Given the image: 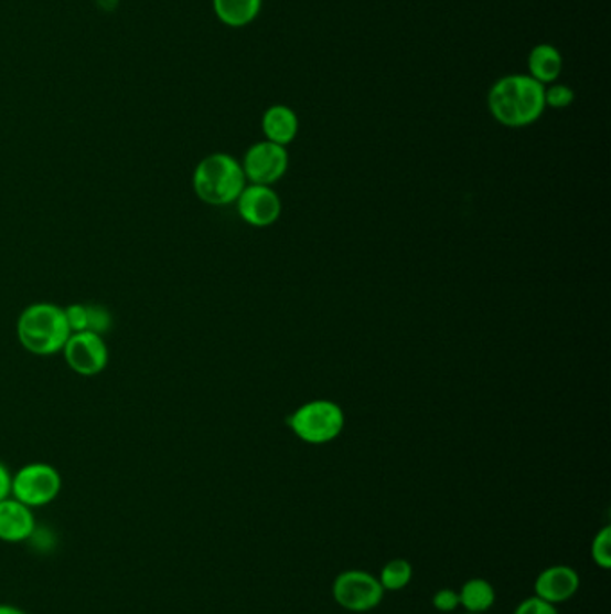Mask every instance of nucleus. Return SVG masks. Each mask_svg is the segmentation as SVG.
<instances>
[{
	"instance_id": "nucleus-17",
	"label": "nucleus",
	"mask_w": 611,
	"mask_h": 614,
	"mask_svg": "<svg viewBox=\"0 0 611 614\" xmlns=\"http://www.w3.org/2000/svg\"><path fill=\"white\" fill-rule=\"evenodd\" d=\"M114 327L111 313L100 304H85V331L105 337Z\"/></svg>"
},
{
	"instance_id": "nucleus-15",
	"label": "nucleus",
	"mask_w": 611,
	"mask_h": 614,
	"mask_svg": "<svg viewBox=\"0 0 611 614\" xmlns=\"http://www.w3.org/2000/svg\"><path fill=\"white\" fill-rule=\"evenodd\" d=\"M217 19L228 28L251 24L262 10V0H212Z\"/></svg>"
},
{
	"instance_id": "nucleus-21",
	"label": "nucleus",
	"mask_w": 611,
	"mask_h": 614,
	"mask_svg": "<svg viewBox=\"0 0 611 614\" xmlns=\"http://www.w3.org/2000/svg\"><path fill=\"white\" fill-rule=\"evenodd\" d=\"M432 605L440 613H454L459 607L458 591L449 590V587L436 591L435 596H432Z\"/></svg>"
},
{
	"instance_id": "nucleus-12",
	"label": "nucleus",
	"mask_w": 611,
	"mask_h": 614,
	"mask_svg": "<svg viewBox=\"0 0 611 614\" xmlns=\"http://www.w3.org/2000/svg\"><path fill=\"white\" fill-rule=\"evenodd\" d=\"M300 130L297 112L286 105H272L264 112L262 131L266 140L278 146L291 145Z\"/></svg>"
},
{
	"instance_id": "nucleus-24",
	"label": "nucleus",
	"mask_w": 611,
	"mask_h": 614,
	"mask_svg": "<svg viewBox=\"0 0 611 614\" xmlns=\"http://www.w3.org/2000/svg\"><path fill=\"white\" fill-rule=\"evenodd\" d=\"M464 614H473V613H464Z\"/></svg>"
},
{
	"instance_id": "nucleus-3",
	"label": "nucleus",
	"mask_w": 611,
	"mask_h": 614,
	"mask_svg": "<svg viewBox=\"0 0 611 614\" xmlns=\"http://www.w3.org/2000/svg\"><path fill=\"white\" fill-rule=\"evenodd\" d=\"M243 166L228 154H212L197 163L192 174V189L201 202L225 207L237 202L246 188Z\"/></svg>"
},
{
	"instance_id": "nucleus-8",
	"label": "nucleus",
	"mask_w": 611,
	"mask_h": 614,
	"mask_svg": "<svg viewBox=\"0 0 611 614\" xmlns=\"http://www.w3.org/2000/svg\"><path fill=\"white\" fill-rule=\"evenodd\" d=\"M244 177L255 186H272L277 183L289 168V154L286 146H278L269 140H262L244 155Z\"/></svg>"
},
{
	"instance_id": "nucleus-18",
	"label": "nucleus",
	"mask_w": 611,
	"mask_h": 614,
	"mask_svg": "<svg viewBox=\"0 0 611 614\" xmlns=\"http://www.w3.org/2000/svg\"><path fill=\"white\" fill-rule=\"evenodd\" d=\"M590 555L592 561L598 564L601 570H610L611 568V527H604L596 533L592 547H590Z\"/></svg>"
},
{
	"instance_id": "nucleus-7",
	"label": "nucleus",
	"mask_w": 611,
	"mask_h": 614,
	"mask_svg": "<svg viewBox=\"0 0 611 614\" xmlns=\"http://www.w3.org/2000/svg\"><path fill=\"white\" fill-rule=\"evenodd\" d=\"M62 354L68 369L85 378L100 374L110 361L105 337L94 332H72Z\"/></svg>"
},
{
	"instance_id": "nucleus-2",
	"label": "nucleus",
	"mask_w": 611,
	"mask_h": 614,
	"mask_svg": "<svg viewBox=\"0 0 611 614\" xmlns=\"http://www.w3.org/2000/svg\"><path fill=\"white\" fill-rule=\"evenodd\" d=\"M65 309L53 303L29 304L17 320V338L34 356L60 354L71 337Z\"/></svg>"
},
{
	"instance_id": "nucleus-19",
	"label": "nucleus",
	"mask_w": 611,
	"mask_h": 614,
	"mask_svg": "<svg viewBox=\"0 0 611 614\" xmlns=\"http://www.w3.org/2000/svg\"><path fill=\"white\" fill-rule=\"evenodd\" d=\"M574 99H576V94L569 85L550 83V87H545V106L561 110V108L572 105Z\"/></svg>"
},
{
	"instance_id": "nucleus-16",
	"label": "nucleus",
	"mask_w": 611,
	"mask_h": 614,
	"mask_svg": "<svg viewBox=\"0 0 611 614\" xmlns=\"http://www.w3.org/2000/svg\"><path fill=\"white\" fill-rule=\"evenodd\" d=\"M412 575H415V571H412L411 562L406 559H392L380 570L378 582L383 585L384 591H401L411 584Z\"/></svg>"
},
{
	"instance_id": "nucleus-1",
	"label": "nucleus",
	"mask_w": 611,
	"mask_h": 614,
	"mask_svg": "<svg viewBox=\"0 0 611 614\" xmlns=\"http://www.w3.org/2000/svg\"><path fill=\"white\" fill-rule=\"evenodd\" d=\"M493 119L507 128H524L544 116L545 85L529 74H510L493 83L487 92Z\"/></svg>"
},
{
	"instance_id": "nucleus-11",
	"label": "nucleus",
	"mask_w": 611,
	"mask_h": 614,
	"mask_svg": "<svg viewBox=\"0 0 611 614\" xmlns=\"http://www.w3.org/2000/svg\"><path fill=\"white\" fill-rule=\"evenodd\" d=\"M34 530H36V519L33 509L20 504L13 496L0 501V541H29Z\"/></svg>"
},
{
	"instance_id": "nucleus-14",
	"label": "nucleus",
	"mask_w": 611,
	"mask_h": 614,
	"mask_svg": "<svg viewBox=\"0 0 611 614\" xmlns=\"http://www.w3.org/2000/svg\"><path fill=\"white\" fill-rule=\"evenodd\" d=\"M458 595L459 607H463L467 613L473 614L487 613L495 605V600H497L495 587L486 579H470L458 591Z\"/></svg>"
},
{
	"instance_id": "nucleus-22",
	"label": "nucleus",
	"mask_w": 611,
	"mask_h": 614,
	"mask_svg": "<svg viewBox=\"0 0 611 614\" xmlns=\"http://www.w3.org/2000/svg\"><path fill=\"white\" fill-rule=\"evenodd\" d=\"M11 481H13V475H11L10 469L6 466L4 462H0V501L11 496Z\"/></svg>"
},
{
	"instance_id": "nucleus-10",
	"label": "nucleus",
	"mask_w": 611,
	"mask_h": 614,
	"mask_svg": "<svg viewBox=\"0 0 611 614\" xmlns=\"http://www.w3.org/2000/svg\"><path fill=\"white\" fill-rule=\"evenodd\" d=\"M579 579L578 571L565 564L545 568L540 575L536 576L535 596L545 600L553 605L565 604L578 593Z\"/></svg>"
},
{
	"instance_id": "nucleus-9",
	"label": "nucleus",
	"mask_w": 611,
	"mask_h": 614,
	"mask_svg": "<svg viewBox=\"0 0 611 614\" xmlns=\"http://www.w3.org/2000/svg\"><path fill=\"white\" fill-rule=\"evenodd\" d=\"M235 203L243 221L257 229L277 223L282 214V200L271 186H246Z\"/></svg>"
},
{
	"instance_id": "nucleus-4",
	"label": "nucleus",
	"mask_w": 611,
	"mask_h": 614,
	"mask_svg": "<svg viewBox=\"0 0 611 614\" xmlns=\"http://www.w3.org/2000/svg\"><path fill=\"white\" fill-rule=\"evenodd\" d=\"M289 427L300 441L307 444H329L340 437L344 427V413L340 404L326 399H318L301 404L289 417Z\"/></svg>"
},
{
	"instance_id": "nucleus-5",
	"label": "nucleus",
	"mask_w": 611,
	"mask_h": 614,
	"mask_svg": "<svg viewBox=\"0 0 611 614\" xmlns=\"http://www.w3.org/2000/svg\"><path fill=\"white\" fill-rule=\"evenodd\" d=\"M62 487V475L56 467L45 462H31L14 473L11 496L28 505L29 509H39L53 504Z\"/></svg>"
},
{
	"instance_id": "nucleus-23",
	"label": "nucleus",
	"mask_w": 611,
	"mask_h": 614,
	"mask_svg": "<svg viewBox=\"0 0 611 614\" xmlns=\"http://www.w3.org/2000/svg\"><path fill=\"white\" fill-rule=\"evenodd\" d=\"M0 614H28L25 611L20 610L17 605L0 604Z\"/></svg>"
},
{
	"instance_id": "nucleus-6",
	"label": "nucleus",
	"mask_w": 611,
	"mask_h": 614,
	"mask_svg": "<svg viewBox=\"0 0 611 614\" xmlns=\"http://www.w3.org/2000/svg\"><path fill=\"white\" fill-rule=\"evenodd\" d=\"M383 585L378 576L364 570H346L335 576L332 584V596L335 604L352 613H366L383 604Z\"/></svg>"
},
{
	"instance_id": "nucleus-20",
	"label": "nucleus",
	"mask_w": 611,
	"mask_h": 614,
	"mask_svg": "<svg viewBox=\"0 0 611 614\" xmlns=\"http://www.w3.org/2000/svg\"><path fill=\"white\" fill-rule=\"evenodd\" d=\"M513 614H559L556 605L538 599V596H529V599L522 600L521 604L516 605L515 613Z\"/></svg>"
},
{
	"instance_id": "nucleus-13",
	"label": "nucleus",
	"mask_w": 611,
	"mask_h": 614,
	"mask_svg": "<svg viewBox=\"0 0 611 614\" xmlns=\"http://www.w3.org/2000/svg\"><path fill=\"white\" fill-rule=\"evenodd\" d=\"M527 68L529 76L542 85L556 83L559 74L564 71V56L559 49L550 44H538L530 49L527 56Z\"/></svg>"
}]
</instances>
